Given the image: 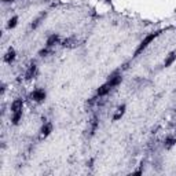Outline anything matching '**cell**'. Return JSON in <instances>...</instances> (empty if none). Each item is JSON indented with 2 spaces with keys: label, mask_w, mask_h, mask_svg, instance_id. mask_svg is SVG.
<instances>
[{
  "label": "cell",
  "mask_w": 176,
  "mask_h": 176,
  "mask_svg": "<svg viewBox=\"0 0 176 176\" xmlns=\"http://www.w3.org/2000/svg\"><path fill=\"white\" fill-rule=\"evenodd\" d=\"M158 34H160V33H157V32H155V33H150V34H149V36H146V37H145V40H143V42L139 44V47H138V48H136V51H135V57H136V55H139L140 52H142L143 50H145L146 47H147L149 44H150V43H151V42H153V40L155 39V37L158 36Z\"/></svg>",
  "instance_id": "1"
},
{
  "label": "cell",
  "mask_w": 176,
  "mask_h": 176,
  "mask_svg": "<svg viewBox=\"0 0 176 176\" xmlns=\"http://www.w3.org/2000/svg\"><path fill=\"white\" fill-rule=\"evenodd\" d=\"M30 98L33 99L34 102H37V103H40V102H43L44 99H46V91L44 90H34L33 92H32V95H30Z\"/></svg>",
  "instance_id": "2"
},
{
  "label": "cell",
  "mask_w": 176,
  "mask_h": 176,
  "mask_svg": "<svg viewBox=\"0 0 176 176\" xmlns=\"http://www.w3.org/2000/svg\"><path fill=\"white\" fill-rule=\"evenodd\" d=\"M51 132H52V124L51 122H46V124L42 127V130H40V139L47 138Z\"/></svg>",
  "instance_id": "3"
},
{
  "label": "cell",
  "mask_w": 176,
  "mask_h": 176,
  "mask_svg": "<svg viewBox=\"0 0 176 176\" xmlns=\"http://www.w3.org/2000/svg\"><path fill=\"white\" fill-rule=\"evenodd\" d=\"M111 88H113V87H111V84L107 81L106 84H103V86H101V87L98 88V91H96V95H98V96H105L106 94L110 92Z\"/></svg>",
  "instance_id": "4"
},
{
  "label": "cell",
  "mask_w": 176,
  "mask_h": 176,
  "mask_svg": "<svg viewBox=\"0 0 176 176\" xmlns=\"http://www.w3.org/2000/svg\"><path fill=\"white\" fill-rule=\"evenodd\" d=\"M36 70H37L36 63H32V65L29 66V69H28V72H26V74H25V78H26V80H30V78H33L34 74H36Z\"/></svg>",
  "instance_id": "5"
},
{
  "label": "cell",
  "mask_w": 176,
  "mask_h": 176,
  "mask_svg": "<svg viewBox=\"0 0 176 176\" xmlns=\"http://www.w3.org/2000/svg\"><path fill=\"white\" fill-rule=\"evenodd\" d=\"M22 106H23V102L22 99H15V101L11 103V111H18V110H22Z\"/></svg>",
  "instance_id": "6"
},
{
  "label": "cell",
  "mask_w": 176,
  "mask_h": 176,
  "mask_svg": "<svg viewBox=\"0 0 176 176\" xmlns=\"http://www.w3.org/2000/svg\"><path fill=\"white\" fill-rule=\"evenodd\" d=\"M14 59H15V51H14L13 48H10V50H8V51H7V54L4 55V62L11 63Z\"/></svg>",
  "instance_id": "7"
},
{
  "label": "cell",
  "mask_w": 176,
  "mask_h": 176,
  "mask_svg": "<svg viewBox=\"0 0 176 176\" xmlns=\"http://www.w3.org/2000/svg\"><path fill=\"white\" fill-rule=\"evenodd\" d=\"M58 42H59V36H58V34H51V36L48 37V40H47V47L51 48V47L55 46Z\"/></svg>",
  "instance_id": "8"
},
{
  "label": "cell",
  "mask_w": 176,
  "mask_h": 176,
  "mask_svg": "<svg viewBox=\"0 0 176 176\" xmlns=\"http://www.w3.org/2000/svg\"><path fill=\"white\" fill-rule=\"evenodd\" d=\"M125 113V105H121V106L117 109V111H116V114L113 116V120L114 121H117V120H120L122 117V114Z\"/></svg>",
  "instance_id": "9"
},
{
  "label": "cell",
  "mask_w": 176,
  "mask_h": 176,
  "mask_svg": "<svg viewBox=\"0 0 176 176\" xmlns=\"http://www.w3.org/2000/svg\"><path fill=\"white\" fill-rule=\"evenodd\" d=\"M22 118V110H18V111H14L13 113V118H11V121H13L14 125H17L19 121H21Z\"/></svg>",
  "instance_id": "10"
},
{
  "label": "cell",
  "mask_w": 176,
  "mask_h": 176,
  "mask_svg": "<svg viewBox=\"0 0 176 176\" xmlns=\"http://www.w3.org/2000/svg\"><path fill=\"white\" fill-rule=\"evenodd\" d=\"M175 59H176V51H172L171 54L168 55V58L165 59V62H164V66L168 67L169 65H172V63H174V61H175Z\"/></svg>",
  "instance_id": "11"
},
{
  "label": "cell",
  "mask_w": 176,
  "mask_h": 176,
  "mask_svg": "<svg viewBox=\"0 0 176 176\" xmlns=\"http://www.w3.org/2000/svg\"><path fill=\"white\" fill-rule=\"evenodd\" d=\"M44 18H46V13L40 14V15H39V17H37V18H36V19H34V21H33V22H32V29H36V28H37V26H39V25H40V23H42V21H43V19H44Z\"/></svg>",
  "instance_id": "12"
},
{
  "label": "cell",
  "mask_w": 176,
  "mask_h": 176,
  "mask_svg": "<svg viewBox=\"0 0 176 176\" xmlns=\"http://www.w3.org/2000/svg\"><path fill=\"white\" fill-rule=\"evenodd\" d=\"M175 143H176V138H168V139L165 140V147L166 149H171Z\"/></svg>",
  "instance_id": "13"
},
{
  "label": "cell",
  "mask_w": 176,
  "mask_h": 176,
  "mask_svg": "<svg viewBox=\"0 0 176 176\" xmlns=\"http://www.w3.org/2000/svg\"><path fill=\"white\" fill-rule=\"evenodd\" d=\"M96 128H98V118H96V117H94L92 122H91V135H94V132L96 131Z\"/></svg>",
  "instance_id": "14"
},
{
  "label": "cell",
  "mask_w": 176,
  "mask_h": 176,
  "mask_svg": "<svg viewBox=\"0 0 176 176\" xmlns=\"http://www.w3.org/2000/svg\"><path fill=\"white\" fill-rule=\"evenodd\" d=\"M17 22H18V17H13V18H11L10 21H8V23H7L8 29H13V28H15Z\"/></svg>",
  "instance_id": "15"
},
{
  "label": "cell",
  "mask_w": 176,
  "mask_h": 176,
  "mask_svg": "<svg viewBox=\"0 0 176 176\" xmlns=\"http://www.w3.org/2000/svg\"><path fill=\"white\" fill-rule=\"evenodd\" d=\"M73 43H74V39H73V37L72 39H65L63 40V43H62V46L63 47H72Z\"/></svg>",
  "instance_id": "16"
},
{
  "label": "cell",
  "mask_w": 176,
  "mask_h": 176,
  "mask_svg": "<svg viewBox=\"0 0 176 176\" xmlns=\"http://www.w3.org/2000/svg\"><path fill=\"white\" fill-rule=\"evenodd\" d=\"M50 52V47H47V48H44V50H42V51H40V55H42V57H44V55H47Z\"/></svg>",
  "instance_id": "17"
},
{
  "label": "cell",
  "mask_w": 176,
  "mask_h": 176,
  "mask_svg": "<svg viewBox=\"0 0 176 176\" xmlns=\"http://www.w3.org/2000/svg\"><path fill=\"white\" fill-rule=\"evenodd\" d=\"M4 3H11V2H14V0H3Z\"/></svg>",
  "instance_id": "18"
}]
</instances>
